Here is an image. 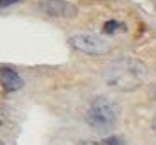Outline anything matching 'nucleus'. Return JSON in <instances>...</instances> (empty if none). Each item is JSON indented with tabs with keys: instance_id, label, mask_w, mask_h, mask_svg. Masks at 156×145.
<instances>
[{
	"instance_id": "obj_1",
	"label": "nucleus",
	"mask_w": 156,
	"mask_h": 145,
	"mask_svg": "<svg viewBox=\"0 0 156 145\" xmlns=\"http://www.w3.org/2000/svg\"><path fill=\"white\" fill-rule=\"evenodd\" d=\"M147 79V66L136 57H119L104 70V81L115 91H135Z\"/></svg>"
},
{
	"instance_id": "obj_10",
	"label": "nucleus",
	"mask_w": 156,
	"mask_h": 145,
	"mask_svg": "<svg viewBox=\"0 0 156 145\" xmlns=\"http://www.w3.org/2000/svg\"><path fill=\"white\" fill-rule=\"evenodd\" d=\"M153 95H154V98H156V84H154V88H153Z\"/></svg>"
},
{
	"instance_id": "obj_8",
	"label": "nucleus",
	"mask_w": 156,
	"mask_h": 145,
	"mask_svg": "<svg viewBox=\"0 0 156 145\" xmlns=\"http://www.w3.org/2000/svg\"><path fill=\"white\" fill-rule=\"evenodd\" d=\"M23 0H0V9H5V7H11V5H16Z\"/></svg>"
},
{
	"instance_id": "obj_12",
	"label": "nucleus",
	"mask_w": 156,
	"mask_h": 145,
	"mask_svg": "<svg viewBox=\"0 0 156 145\" xmlns=\"http://www.w3.org/2000/svg\"><path fill=\"white\" fill-rule=\"evenodd\" d=\"M0 145H5V143H4V142H2V140H0Z\"/></svg>"
},
{
	"instance_id": "obj_3",
	"label": "nucleus",
	"mask_w": 156,
	"mask_h": 145,
	"mask_svg": "<svg viewBox=\"0 0 156 145\" xmlns=\"http://www.w3.org/2000/svg\"><path fill=\"white\" fill-rule=\"evenodd\" d=\"M68 43L77 52L88 54V56H104V54H109L111 50V43L97 34H83V32L74 34L68 38Z\"/></svg>"
},
{
	"instance_id": "obj_5",
	"label": "nucleus",
	"mask_w": 156,
	"mask_h": 145,
	"mask_svg": "<svg viewBox=\"0 0 156 145\" xmlns=\"http://www.w3.org/2000/svg\"><path fill=\"white\" fill-rule=\"evenodd\" d=\"M0 86L5 91L13 93V91H18L23 86V79L20 77V74L16 70L9 68V66H2L0 68Z\"/></svg>"
},
{
	"instance_id": "obj_9",
	"label": "nucleus",
	"mask_w": 156,
	"mask_h": 145,
	"mask_svg": "<svg viewBox=\"0 0 156 145\" xmlns=\"http://www.w3.org/2000/svg\"><path fill=\"white\" fill-rule=\"evenodd\" d=\"M79 145H101L99 142H81Z\"/></svg>"
},
{
	"instance_id": "obj_4",
	"label": "nucleus",
	"mask_w": 156,
	"mask_h": 145,
	"mask_svg": "<svg viewBox=\"0 0 156 145\" xmlns=\"http://www.w3.org/2000/svg\"><path fill=\"white\" fill-rule=\"evenodd\" d=\"M40 11L43 15L50 18H65V20H72L77 16V7L76 4L68 2V0H40L38 4Z\"/></svg>"
},
{
	"instance_id": "obj_6",
	"label": "nucleus",
	"mask_w": 156,
	"mask_h": 145,
	"mask_svg": "<svg viewBox=\"0 0 156 145\" xmlns=\"http://www.w3.org/2000/svg\"><path fill=\"white\" fill-rule=\"evenodd\" d=\"M119 29H124V25H122L120 22H117V20H109V22L104 23V27H102L104 34H115Z\"/></svg>"
},
{
	"instance_id": "obj_11",
	"label": "nucleus",
	"mask_w": 156,
	"mask_h": 145,
	"mask_svg": "<svg viewBox=\"0 0 156 145\" xmlns=\"http://www.w3.org/2000/svg\"><path fill=\"white\" fill-rule=\"evenodd\" d=\"M153 127H154V131H156V116H154V126H153Z\"/></svg>"
},
{
	"instance_id": "obj_7",
	"label": "nucleus",
	"mask_w": 156,
	"mask_h": 145,
	"mask_svg": "<svg viewBox=\"0 0 156 145\" xmlns=\"http://www.w3.org/2000/svg\"><path fill=\"white\" fill-rule=\"evenodd\" d=\"M99 143L101 145H126V142L120 138V136H108V138L101 140Z\"/></svg>"
},
{
	"instance_id": "obj_2",
	"label": "nucleus",
	"mask_w": 156,
	"mask_h": 145,
	"mask_svg": "<svg viewBox=\"0 0 156 145\" xmlns=\"http://www.w3.org/2000/svg\"><path fill=\"white\" fill-rule=\"evenodd\" d=\"M84 118H86V124L95 131H109L117 124L119 106L109 97L101 95L90 104Z\"/></svg>"
}]
</instances>
